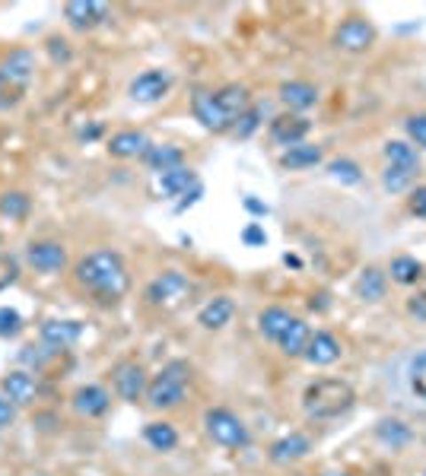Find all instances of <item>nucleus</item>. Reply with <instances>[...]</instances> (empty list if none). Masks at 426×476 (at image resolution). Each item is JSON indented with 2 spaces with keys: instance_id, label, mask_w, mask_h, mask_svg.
Returning <instances> with one entry per match:
<instances>
[{
  "instance_id": "10",
  "label": "nucleus",
  "mask_w": 426,
  "mask_h": 476,
  "mask_svg": "<svg viewBox=\"0 0 426 476\" xmlns=\"http://www.w3.org/2000/svg\"><path fill=\"white\" fill-rule=\"evenodd\" d=\"M108 16H112V7L102 4V0H70L67 7H64V20L76 32L99 29V26L108 23Z\"/></svg>"
},
{
  "instance_id": "28",
  "label": "nucleus",
  "mask_w": 426,
  "mask_h": 476,
  "mask_svg": "<svg viewBox=\"0 0 426 476\" xmlns=\"http://www.w3.org/2000/svg\"><path fill=\"white\" fill-rule=\"evenodd\" d=\"M319 162H321V146H315V144H296L280 156V166L289 168V172L312 168V166H319Z\"/></svg>"
},
{
  "instance_id": "48",
  "label": "nucleus",
  "mask_w": 426,
  "mask_h": 476,
  "mask_svg": "<svg viewBox=\"0 0 426 476\" xmlns=\"http://www.w3.org/2000/svg\"><path fill=\"white\" fill-rule=\"evenodd\" d=\"M242 204H245V210H248V213H255V216H267V213H271V207H267V204H261V200H255V197H245Z\"/></svg>"
},
{
  "instance_id": "20",
  "label": "nucleus",
  "mask_w": 426,
  "mask_h": 476,
  "mask_svg": "<svg viewBox=\"0 0 426 476\" xmlns=\"http://www.w3.org/2000/svg\"><path fill=\"white\" fill-rule=\"evenodd\" d=\"M341 340H337L335 333L327 331H315L312 340H309V347H305V363L312 365H335L337 359H341Z\"/></svg>"
},
{
  "instance_id": "26",
  "label": "nucleus",
  "mask_w": 426,
  "mask_h": 476,
  "mask_svg": "<svg viewBox=\"0 0 426 476\" xmlns=\"http://www.w3.org/2000/svg\"><path fill=\"white\" fill-rule=\"evenodd\" d=\"M217 102H220L223 112H226L229 118H233V124H236L239 118H242V114L251 108L248 90H245V86H236V83H233V86H223V90H217Z\"/></svg>"
},
{
  "instance_id": "50",
  "label": "nucleus",
  "mask_w": 426,
  "mask_h": 476,
  "mask_svg": "<svg viewBox=\"0 0 426 476\" xmlns=\"http://www.w3.org/2000/svg\"><path fill=\"white\" fill-rule=\"evenodd\" d=\"M38 476H48V473H38Z\"/></svg>"
},
{
  "instance_id": "49",
  "label": "nucleus",
  "mask_w": 426,
  "mask_h": 476,
  "mask_svg": "<svg viewBox=\"0 0 426 476\" xmlns=\"http://www.w3.org/2000/svg\"><path fill=\"white\" fill-rule=\"evenodd\" d=\"M99 134H102V124H99V121H92L90 128L80 130V140H96Z\"/></svg>"
},
{
  "instance_id": "3",
  "label": "nucleus",
  "mask_w": 426,
  "mask_h": 476,
  "mask_svg": "<svg viewBox=\"0 0 426 476\" xmlns=\"http://www.w3.org/2000/svg\"><path fill=\"white\" fill-rule=\"evenodd\" d=\"M191 381V365L185 359H172V363L162 365L153 381L146 385V403L153 410H176L182 407L185 394H188Z\"/></svg>"
},
{
  "instance_id": "35",
  "label": "nucleus",
  "mask_w": 426,
  "mask_h": 476,
  "mask_svg": "<svg viewBox=\"0 0 426 476\" xmlns=\"http://www.w3.org/2000/svg\"><path fill=\"white\" fill-rule=\"evenodd\" d=\"M414 178H417V172H411V168L389 166V168H385V172H382V188L389 191V194H401V191L411 188Z\"/></svg>"
},
{
  "instance_id": "44",
  "label": "nucleus",
  "mask_w": 426,
  "mask_h": 476,
  "mask_svg": "<svg viewBox=\"0 0 426 476\" xmlns=\"http://www.w3.org/2000/svg\"><path fill=\"white\" fill-rule=\"evenodd\" d=\"M242 242L248 245V248H261V245L267 242L264 226H258V222H251V226H245V232H242Z\"/></svg>"
},
{
  "instance_id": "45",
  "label": "nucleus",
  "mask_w": 426,
  "mask_h": 476,
  "mask_svg": "<svg viewBox=\"0 0 426 476\" xmlns=\"http://www.w3.org/2000/svg\"><path fill=\"white\" fill-rule=\"evenodd\" d=\"M407 210H411L414 216H420V220H426V184H423V188H417V191H411Z\"/></svg>"
},
{
  "instance_id": "36",
  "label": "nucleus",
  "mask_w": 426,
  "mask_h": 476,
  "mask_svg": "<svg viewBox=\"0 0 426 476\" xmlns=\"http://www.w3.org/2000/svg\"><path fill=\"white\" fill-rule=\"evenodd\" d=\"M54 349H48L45 343L38 340V343H29V347L20 349V363L23 365H32V369H42V365H48L54 359Z\"/></svg>"
},
{
  "instance_id": "38",
  "label": "nucleus",
  "mask_w": 426,
  "mask_h": 476,
  "mask_svg": "<svg viewBox=\"0 0 426 476\" xmlns=\"http://www.w3.org/2000/svg\"><path fill=\"white\" fill-rule=\"evenodd\" d=\"M261 118H264V108H261V105H251L248 112H245L242 118L236 121V128H233V130H236L239 140H245V137L255 134V130L261 128Z\"/></svg>"
},
{
  "instance_id": "2",
  "label": "nucleus",
  "mask_w": 426,
  "mask_h": 476,
  "mask_svg": "<svg viewBox=\"0 0 426 476\" xmlns=\"http://www.w3.org/2000/svg\"><path fill=\"white\" fill-rule=\"evenodd\" d=\"M357 394L341 378H319L303 391V410L309 419H337L353 407Z\"/></svg>"
},
{
  "instance_id": "47",
  "label": "nucleus",
  "mask_w": 426,
  "mask_h": 476,
  "mask_svg": "<svg viewBox=\"0 0 426 476\" xmlns=\"http://www.w3.org/2000/svg\"><path fill=\"white\" fill-rule=\"evenodd\" d=\"M407 311H411L414 317H420V321H426V293L414 295L411 302H407Z\"/></svg>"
},
{
  "instance_id": "46",
  "label": "nucleus",
  "mask_w": 426,
  "mask_h": 476,
  "mask_svg": "<svg viewBox=\"0 0 426 476\" xmlns=\"http://www.w3.org/2000/svg\"><path fill=\"white\" fill-rule=\"evenodd\" d=\"M13 423H16V407L0 394V432H7Z\"/></svg>"
},
{
  "instance_id": "32",
  "label": "nucleus",
  "mask_w": 426,
  "mask_h": 476,
  "mask_svg": "<svg viewBox=\"0 0 426 476\" xmlns=\"http://www.w3.org/2000/svg\"><path fill=\"white\" fill-rule=\"evenodd\" d=\"M385 159H389V166H398V168H411V172L420 168L417 146L404 144V140H389V144H385Z\"/></svg>"
},
{
  "instance_id": "21",
  "label": "nucleus",
  "mask_w": 426,
  "mask_h": 476,
  "mask_svg": "<svg viewBox=\"0 0 426 476\" xmlns=\"http://www.w3.org/2000/svg\"><path fill=\"white\" fill-rule=\"evenodd\" d=\"M140 159H144V166L150 168L153 175L172 172V168L185 166V152L178 150V146H172V144H150Z\"/></svg>"
},
{
  "instance_id": "23",
  "label": "nucleus",
  "mask_w": 426,
  "mask_h": 476,
  "mask_svg": "<svg viewBox=\"0 0 426 476\" xmlns=\"http://www.w3.org/2000/svg\"><path fill=\"white\" fill-rule=\"evenodd\" d=\"M280 102L289 112H309L319 102V90L312 83H303V80H289L280 86Z\"/></svg>"
},
{
  "instance_id": "19",
  "label": "nucleus",
  "mask_w": 426,
  "mask_h": 476,
  "mask_svg": "<svg viewBox=\"0 0 426 476\" xmlns=\"http://www.w3.org/2000/svg\"><path fill=\"white\" fill-rule=\"evenodd\" d=\"M309 451H312V441L305 439L303 432H289V435H283V439H277L274 445L267 448V457L274 464H296Z\"/></svg>"
},
{
  "instance_id": "25",
  "label": "nucleus",
  "mask_w": 426,
  "mask_h": 476,
  "mask_svg": "<svg viewBox=\"0 0 426 476\" xmlns=\"http://www.w3.org/2000/svg\"><path fill=\"white\" fill-rule=\"evenodd\" d=\"M144 441L153 448V451H176L178 448V432L172 423H166V419H156V423H146L144 425Z\"/></svg>"
},
{
  "instance_id": "43",
  "label": "nucleus",
  "mask_w": 426,
  "mask_h": 476,
  "mask_svg": "<svg viewBox=\"0 0 426 476\" xmlns=\"http://www.w3.org/2000/svg\"><path fill=\"white\" fill-rule=\"evenodd\" d=\"M404 128H407V137H411L414 144H417L420 150H426V114H411V118L404 121Z\"/></svg>"
},
{
  "instance_id": "33",
  "label": "nucleus",
  "mask_w": 426,
  "mask_h": 476,
  "mask_svg": "<svg viewBox=\"0 0 426 476\" xmlns=\"http://www.w3.org/2000/svg\"><path fill=\"white\" fill-rule=\"evenodd\" d=\"M420 277H423V264L417 257L401 254L391 261V280L401 283V286H414V283H420Z\"/></svg>"
},
{
  "instance_id": "37",
  "label": "nucleus",
  "mask_w": 426,
  "mask_h": 476,
  "mask_svg": "<svg viewBox=\"0 0 426 476\" xmlns=\"http://www.w3.org/2000/svg\"><path fill=\"white\" fill-rule=\"evenodd\" d=\"M23 315H20V311L16 308H7V305H4V308H0V337H4V340H13V337H20V333H23Z\"/></svg>"
},
{
  "instance_id": "27",
  "label": "nucleus",
  "mask_w": 426,
  "mask_h": 476,
  "mask_svg": "<svg viewBox=\"0 0 426 476\" xmlns=\"http://www.w3.org/2000/svg\"><path fill=\"white\" fill-rule=\"evenodd\" d=\"M293 324V315H289L287 308H280V305H271V308H264L258 315V331L264 333L267 340L277 343L283 337V331Z\"/></svg>"
},
{
  "instance_id": "16",
  "label": "nucleus",
  "mask_w": 426,
  "mask_h": 476,
  "mask_svg": "<svg viewBox=\"0 0 426 476\" xmlns=\"http://www.w3.org/2000/svg\"><path fill=\"white\" fill-rule=\"evenodd\" d=\"M198 184H201L198 175L191 172L188 166H182V168H172V172L156 175V178H153V194L172 200V197H188Z\"/></svg>"
},
{
  "instance_id": "22",
  "label": "nucleus",
  "mask_w": 426,
  "mask_h": 476,
  "mask_svg": "<svg viewBox=\"0 0 426 476\" xmlns=\"http://www.w3.org/2000/svg\"><path fill=\"white\" fill-rule=\"evenodd\" d=\"M233 315H236V305H233V299H226V295H217V299H210V302L198 311V324L204 327V331H223V327L233 321Z\"/></svg>"
},
{
  "instance_id": "42",
  "label": "nucleus",
  "mask_w": 426,
  "mask_h": 476,
  "mask_svg": "<svg viewBox=\"0 0 426 476\" xmlns=\"http://www.w3.org/2000/svg\"><path fill=\"white\" fill-rule=\"evenodd\" d=\"M23 98H26V90L0 83V112H13V108H20L23 105Z\"/></svg>"
},
{
  "instance_id": "12",
  "label": "nucleus",
  "mask_w": 426,
  "mask_h": 476,
  "mask_svg": "<svg viewBox=\"0 0 426 476\" xmlns=\"http://www.w3.org/2000/svg\"><path fill=\"white\" fill-rule=\"evenodd\" d=\"M0 394H4L16 410L32 407L38 397V381L29 369H10L7 375L0 378Z\"/></svg>"
},
{
  "instance_id": "51",
  "label": "nucleus",
  "mask_w": 426,
  "mask_h": 476,
  "mask_svg": "<svg viewBox=\"0 0 426 476\" xmlns=\"http://www.w3.org/2000/svg\"><path fill=\"white\" fill-rule=\"evenodd\" d=\"M341 476H347V473H341Z\"/></svg>"
},
{
  "instance_id": "1",
  "label": "nucleus",
  "mask_w": 426,
  "mask_h": 476,
  "mask_svg": "<svg viewBox=\"0 0 426 476\" xmlns=\"http://www.w3.org/2000/svg\"><path fill=\"white\" fill-rule=\"evenodd\" d=\"M74 280L76 286L83 289V293H90L102 305H118L130 289L128 264L112 248H96L80 257L74 264Z\"/></svg>"
},
{
  "instance_id": "9",
  "label": "nucleus",
  "mask_w": 426,
  "mask_h": 476,
  "mask_svg": "<svg viewBox=\"0 0 426 476\" xmlns=\"http://www.w3.org/2000/svg\"><path fill=\"white\" fill-rule=\"evenodd\" d=\"M32 80H36V51H29V48H13V51H7L0 58V83L29 90Z\"/></svg>"
},
{
  "instance_id": "31",
  "label": "nucleus",
  "mask_w": 426,
  "mask_h": 476,
  "mask_svg": "<svg viewBox=\"0 0 426 476\" xmlns=\"http://www.w3.org/2000/svg\"><path fill=\"white\" fill-rule=\"evenodd\" d=\"M357 295L363 302H379L382 295H385V273L379 267H366L357 280Z\"/></svg>"
},
{
  "instance_id": "18",
  "label": "nucleus",
  "mask_w": 426,
  "mask_h": 476,
  "mask_svg": "<svg viewBox=\"0 0 426 476\" xmlns=\"http://www.w3.org/2000/svg\"><path fill=\"white\" fill-rule=\"evenodd\" d=\"M150 146V137L144 130H114L112 137L106 140L108 156L114 159H140Z\"/></svg>"
},
{
  "instance_id": "4",
  "label": "nucleus",
  "mask_w": 426,
  "mask_h": 476,
  "mask_svg": "<svg viewBox=\"0 0 426 476\" xmlns=\"http://www.w3.org/2000/svg\"><path fill=\"white\" fill-rule=\"evenodd\" d=\"M204 429L220 448H245L251 441L248 425L239 419L233 410L226 407H210L204 413Z\"/></svg>"
},
{
  "instance_id": "6",
  "label": "nucleus",
  "mask_w": 426,
  "mask_h": 476,
  "mask_svg": "<svg viewBox=\"0 0 426 476\" xmlns=\"http://www.w3.org/2000/svg\"><path fill=\"white\" fill-rule=\"evenodd\" d=\"M67 248L64 242H54V238H38V242L26 245V264L36 273H45V277H58V273L67 270Z\"/></svg>"
},
{
  "instance_id": "11",
  "label": "nucleus",
  "mask_w": 426,
  "mask_h": 476,
  "mask_svg": "<svg viewBox=\"0 0 426 476\" xmlns=\"http://www.w3.org/2000/svg\"><path fill=\"white\" fill-rule=\"evenodd\" d=\"M80 337H83V324L70 321V317H48L38 327V340L45 343L48 349H54V353L70 349L74 343H80Z\"/></svg>"
},
{
  "instance_id": "39",
  "label": "nucleus",
  "mask_w": 426,
  "mask_h": 476,
  "mask_svg": "<svg viewBox=\"0 0 426 476\" xmlns=\"http://www.w3.org/2000/svg\"><path fill=\"white\" fill-rule=\"evenodd\" d=\"M327 172L335 175L337 182H343V184H357L363 175H359V166L357 162H351V159H335L331 166H327Z\"/></svg>"
},
{
  "instance_id": "52",
  "label": "nucleus",
  "mask_w": 426,
  "mask_h": 476,
  "mask_svg": "<svg viewBox=\"0 0 426 476\" xmlns=\"http://www.w3.org/2000/svg\"><path fill=\"white\" fill-rule=\"evenodd\" d=\"M423 476H426V473H423Z\"/></svg>"
},
{
  "instance_id": "29",
  "label": "nucleus",
  "mask_w": 426,
  "mask_h": 476,
  "mask_svg": "<svg viewBox=\"0 0 426 476\" xmlns=\"http://www.w3.org/2000/svg\"><path fill=\"white\" fill-rule=\"evenodd\" d=\"M32 213V197L26 191H4L0 194V216L10 222H23Z\"/></svg>"
},
{
  "instance_id": "7",
  "label": "nucleus",
  "mask_w": 426,
  "mask_h": 476,
  "mask_svg": "<svg viewBox=\"0 0 426 476\" xmlns=\"http://www.w3.org/2000/svg\"><path fill=\"white\" fill-rule=\"evenodd\" d=\"M146 385H150V381H146V371L138 359H122V363L112 369V387L124 403L144 401Z\"/></svg>"
},
{
  "instance_id": "8",
  "label": "nucleus",
  "mask_w": 426,
  "mask_h": 476,
  "mask_svg": "<svg viewBox=\"0 0 426 476\" xmlns=\"http://www.w3.org/2000/svg\"><path fill=\"white\" fill-rule=\"evenodd\" d=\"M172 90V74L162 67H153V70H144L130 80L128 86V96L140 105H153V102H162Z\"/></svg>"
},
{
  "instance_id": "13",
  "label": "nucleus",
  "mask_w": 426,
  "mask_h": 476,
  "mask_svg": "<svg viewBox=\"0 0 426 476\" xmlns=\"http://www.w3.org/2000/svg\"><path fill=\"white\" fill-rule=\"evenodd\" d=\"M191 108H194V118L201 121V128L210 130V134H226V130L236 128L233 118H229L220 102H217V92H198L194 102H191Z\"/></svg>"
},
{
  "instance_id": "30",
  "label": "nucleus",
  "mask_w": 426,
  "mask_h": 476,
  "mask_svg": "<svg viewBox=\"0 0 426 476\" xmlns=\"http://www.w3.org/2000/svg\"><path fill=\"white\" fill-rule=\"evenodd\" d=\"M404 381H407V391L426 403V349L414 353L404 365Z\"/></svg>"
},
{
  "instance_id": "24",
  "label": "nucleus",
  "mask_w": 426,
  "mask_h": 476,
  "mask_svg": "<svg viewBox=\"0 0 426 476\" xmlns=\"http://www.w3.org/2000/svg\"><path fill=\"white\" fill-rule=\"evenodd\" d=\"M309 340H312V327L305 324V321H299V317H293V324L283 331V337L277 340V347H280L283 355L296 359V355H305V347H309Z\"/></svg>"
},
{
  "instance_id": "14",
  "label": "nucleus",
  "mask_w": 426,
  "mask_h": 476,
  "mask_svg": "<svg viewBox=\"0 0 426 476\" xmlns=\"http://www.w3.org/2000/svg\"><path fill=\"white\" fill-rule=\"evenodd\" d=\"M373 42H375L373 23H366V20H359V16H351V20L337 26V32H335V45L341 48V51H351V54L366 51Z\"/></svg>"
},
{
  "instance_id": "5",
  "label": "nucleus",
  "mask_w": 426,
  "mask_h": 476,
  "mask_svg": "<svg viewBox=\"0 0 426 476\" xmlns=\"http://www.w3.org/2000/svg\"><path fill=\"white\" fill-rule=\"evenodd\" d=\"M191 293V283L185 273L178 270H162L160 277H153L150 286L144 289V299L156 308H172Z\"/></svg>"
},
{
  "instance_id": "34",
  "label": "nucleus",
  "mask_w": 426,
  "mask_h": 476,
  "mask_svg": "<svg viewBox=\"0 0 426 476\" xmlns=\"http://www.w3.org/2000/svg\"><path fill=\"white\" fill-rule=\"evenodd\" d=\"M375 435H379V441H385V445H391V448H401L411 441V429H407L401 419H382V423L375 425Z\"/></svg>"
},
{
  "instance_id": "40",
  "label": "nucleus",
  "mask_w": 426,
  "mask_h": 476,
  "mask_svg": "<svg viewBox=\"0 0 426 476\" xmlns=\"http://www.w3.org/2000/svg\"><path fill=\"white\" fill-rule=\"evenodd\" d=\"M45 51L48 58H51L54 64H70V58H74V51H70V42L61 35H48L45 38Z\"/></svg>"
},
{
  "instance_id": "15",
  "label": "nucleus",
  "mask_w": 426,
  "mask_h": 476,
  "mask_svg": "<svg viewBox=\"0 0 426 476\" xmlns=\"http://www.w3.org/2000/svg\"><path fill=\"white\" fill-rule=\"evenodd\" d=\"M70 407L80 416H86V419H99V416H106L108 407H112V394L102 385H83L70 394Z\"/></svg>"
},
{
  "instance_id": "17",
  "label": "nucleus",
  "mask_w": 426,
  "mask_h": 476,
  "mask_svg": "<svg viewBox=\"0 0 426 476\" xmlns=\"http://www.w3.org/2000/svg\"><path fill=\"white\" fill-rule=\"evenodd\" d=\"M309 130H312V121L303 118V114H280V118L271 121V140L289 150V146L303 144Z\"/></svg>"
},
{
  "instance_id": "41",
  "label": "nucleus",
  "mask_w": 426,
  "mask_h": 476,
  "mask_svg": "<svg viewBox=\"0 0 426 476\" xmlns=\"http://www.w3.org/2000/svg\"><path fill=\"white\" fill-rule=\"evenodd\" d=\"M20 280V261L13 254H0V293Z\"/></svg>"
}]
</instances>
